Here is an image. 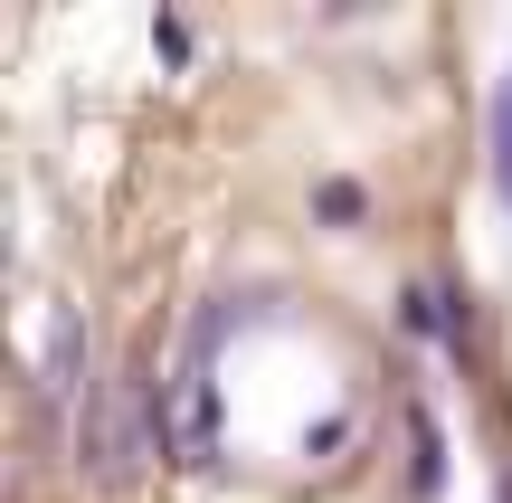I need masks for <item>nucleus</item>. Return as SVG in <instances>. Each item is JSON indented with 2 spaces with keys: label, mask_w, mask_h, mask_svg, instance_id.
<instances>
[{
  "label": "nucleus",
  "mask_w": 512,
  "mask_h": 503,
  "mask_svg": "<svg viewBox=\"0 0 512 503\" xmlns=\"http://www.w3.org/2000/svg\"><path fill=\"white\" fill-rule=\"evenodd\" d=\"M494 181H503V209H512V67L494 86Z\"/></svg>",
  "instance_id": "obj_1"
},
{
  "label": "nucleus",
  "mask_w": 512,
  "mask_h": 503,
  "mask_svg": "<svg viewBox=\"0 0 512 503\" xmlns=\"http://www.w3.org/2000/svg\"><path fill=\"white\" fill-rule=\"evenodd\" d=\"M313 209H323V219H361V181H323V190H313Z\"/></svg>",
  "instance_id": "obj_2"
}]
</instances>
